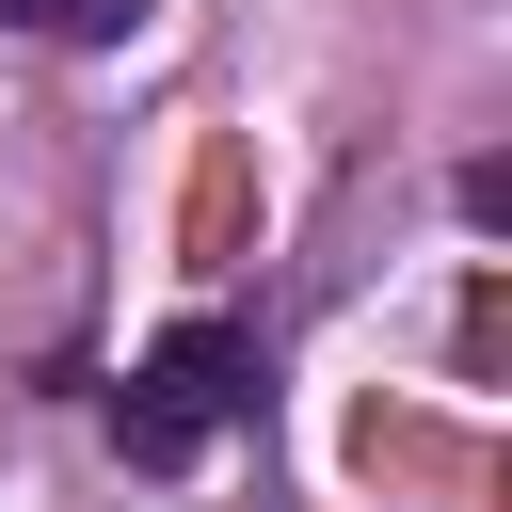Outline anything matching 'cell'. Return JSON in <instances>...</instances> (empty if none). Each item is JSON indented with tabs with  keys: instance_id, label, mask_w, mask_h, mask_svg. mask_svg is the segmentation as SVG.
I'll return each instance as SVG.
<instances>
[{
	"instance_id": "cell-1",
	"label": "cell",
	"mask_w": 512,
	"mask_h": 512,
	"mask_svg": "<svg viewBox=\"0 0 512 512\" xmlns=\"http://www.w3.org/2000/svg\"><path fill=\"white\" fill-rule=\"evenodd\" d=\"M224 416H256V336H224V320H176V336L128 368V400H112L128 464H208Z\"/></svg>"
},
{
	"instance_id": "cell-2",
	"label": "cell",
	"mask_w": 512,
	"mask_h": 512,
	"mask_svg": "<svg viewBox=\"0 0 512 512\" xmlns=\"http://www.w3.org/2000/svg\"><path fill=\"white\" fill-rule=\"evenodd\" d=\"M0 16H16V32H48V48H112L144 0H0Z\"/></svg>"
}]
</instances>
